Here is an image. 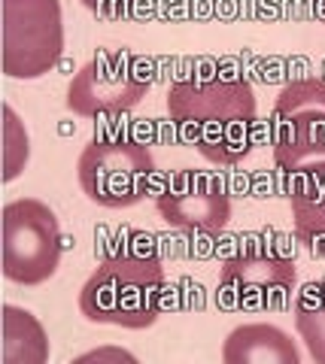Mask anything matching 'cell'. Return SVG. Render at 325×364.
Here are the masks:
<instances>
[{
    "label": "cell",
    "mask_w": 325,
    "mask_h": 364,
    "mask_svg": "<svg viewBox=\"0 0 325 364\" xmlns=\"http://www.w3.org/2000/svg\"><path fill=\"white\" fill-rule=\"evenodd\" d=\"M167 116L179 140L216 167L240 164L255 146L259 100L243 79L176 82L167 88Z\"/></svg>",
    "instance_id": "6da1fadb"
},
{
    "label": "cell",
    "mask_w": 325,
    "mask_h": 364,
    "mask_svg": "<svg viewBox=\"0 0 325 364\" xmlns=\"http://www.w3.org/2000/svg\"><path fill=\"white\" fill-rule=\"evenodd\" d=\"M164 267L152 255H110L80 289V313L95 325L125 331L152 328L161 316Z\"/></svg>",
    "instance_id": "7a4b0ae2"
},
{
    "label": "cell",
    "mask_w": 325,
    "mask_h": 364,
    "mask_svg": "<svg viewBox=\"0 0 325 364\" xmlns=\"http://www.w3.org/2000/svg\"><path fill=\"white\" fill-rule=\"evenodd\" d=\"M271 146L277 167L286 173H325V79H298L279 91L271 112Z\"/></svg>",
    "instance_id": "3957f363"
},
{
    "label": "cell",
    "mask_w": 325,
    "mask_h": 364,
    "mask_svg": "<svg viewBox=\"0 0 325 364\" xmlns=\"http://www.w3.org/2000/svg\"><path fill=\"white\" fill-rule=\"evenodd\" d=\"M64 234L58 215L37 198H18L4 207V277L16 286H43L61 267Z\"/></svg>",
    "instance_id": "277c9868"
},
{
    "label": "cell",
    "mask_w": 325,
    "mask_h": 364,
    "mask_svg": "<svg viewBox=\"0 0 325 364\" xmlns=\"http://www.w3.org/2000/svg\"><path fill=\"white\" fill-rule=\"evenodd\" d=\"M152 61L131 49H97L67 85L64 107L80 119L128 112L149 95Z\"/></svg>",
    "instance_id": "5b68a950"
},
{
    "label": "cell",
    "mask_w": 325,
    "mask_h": 364,
    "mask_svg": "<svg viewBox=\"0 0 325 364\" xmlns=\"http://www.w3.org/2000/svg\"><path fill=\"white\" fill-rule=\"evenodd\" d=\"M85 198L104 210H128L146 198L155 179V158L134 140H95L76 164Z\"/></svg>",
    "instance_id": "8992f818"
},
{
    "label": "cell",
    "mask_w": 325,
    "mask_h": 364,
    "mask_svg": "<svg viewBox=\"0 0 325 364\" xmlns=\"http://www.w3.org/2000/svg\"><path fill=\"white\" fill-rule=\"evenodd\" d=\"M64 55L61 0H4V73L40 79Z\"/></svg>",
    "instance_id": "52a82bcc"
},
{
    "label": "cell",
    "mask_w": 325,
    "mask_h": 364,
    "mask_svg": "<svg viewBox=\"0 0 325 364\" xmlns=\"http://www.w3.org/2000/svg\"><path fill=\"white\" fill-rule=\"evenodd\" d=\"M298 294L295 261L271 252H240L219 270L216 306L228 313L292 310Z\"/></svg>",
    "instance_id": "ba28073f"
},
{
    "label": "cell",
    "mask_w": 325,
    "mask_h": 364,
    "mask_svg": "<svg viewBox=\"0 0 325 364\" xmlns=\"http://www.w3.org/2000/svg\"><path fill=\"white\" fill-rule=\"evenodd\" d=\"M155 210L179 231L219 234L231 222V198L219 173L183 167L164 179L155 195Z\"/></svg>",
    "instance_id": "9c48e42d"
},
{
    "label": "cell",
    "mask_w": 325,
    "mask_h": 364,
    "mask_svg": "<svg viewBox=\"0 0 325 364\" xmlns=\"http://www.w3.org/2000/svg\"><path fill=\"white\" fill-rule=\"evenodd\" d=\"M222 364H301V349L279 325L246 322L228 331Z\"/></svg>",
    "instance_id": "30bf717a"
},
{
    "label": "cell",
    "mask_w": 325,
    "mask_h": 364,
    "mask_svg": "<svg viewBox=\"0 0 325 364\" xmlns=\"http://www.w3.org/2000/svg\"><path fill=\"white\" fill-rule=\"evenodd\" d=\"M49 334L43 322L25 306H4V364H46Z\"/></svg>",
    "instance_id": "8fae6325"
},
{
    "label": "cell",
    "mask_w": 325,
    "mask_h": 364,
    "mask_svg": "<svg viewBox=\"0 0 325 364\" xmlns=\"http://www.w3.org/2000/svg\"><path fill=\"white\" fill-rule=\"evenodd\" d=\"M301 179H304V186L289 198V203H292V228L298 243L313 258L325 261V173Z\"/></svg>",
    "instance_id": "7c38bea8"
},
{
    "label": "cell",
    "mask_w": 325,
    "mask_h": 364,
    "mask_svg": "<svg viewBox=\"0 0 325 364\" xmlns=\"http://www.w3.org/2000/svg\"><path fill=\"white\" fill-rule=\"evenodd\" d=\"M292 318L307 355L316 364H325V282H307L295 294Z\"/></svg>",
    "instance_id": "4fadbf2b"
},
{
    "label": "cell",
    "mask_w": 325,
    "mask_h": 364,
    "mask_svg": "<svg viewBox=\"0 0 325 364\" xmlns=\"http://www.w3.org/2000/svg\"><path fill=\"white\" fill-rule=\"evenodd\" d=\"M31 158V136L13 107H4V182H13Z\"/></svg>",
    "instance_id": "5bb4252c"
},
{
    "label": "cell",
    "mask_w": 325,
    "mask_h": 364,
    "mask_svg": "<svg viewBox=\"0 0 325 364\" xmlns=\"http://www.w3.org/2000/svg\"><path fill=\"white\" fill-rule=\"evenodd\" d=\"M92 361H97V364H107V361H113V364H137V355H131V352H125V349H119V346H100V349H92V352H85V355H80V358H73V364H92Z\"/></svg>",
    "instance_id": "9a60e30c"
},
{
    "label": "cell",
    "mask_w": 325,
    "mask_h": 364,
    "mask_svg": "<svg viewBox=\"0 0 325 364\" xmlns=\"http://www.w3.org/2000/svg\"><path fill=\"white\" fill-rule=\"evenodd\" d=\"M128 4H134V0H82V6L92 9V13L100 18H119V13Z\"/></svg>",
    "instance_id": "2e32d148"
},
{
    "label": "cell",
    "mask_w": 325,
    "mask_h": 364,
    "mask_svg": "<svg viewBox=\"0 0 325 364\" xmlns=\"http://www.w3.org/2000/svg\"><path fill=\"white\" fill-rule=\"evenodd\" d=\"M310 9H313V16L325 25V0H310Z\"/></svg>",
    "instance_id": "e0dca14e"
}]
</instances>
